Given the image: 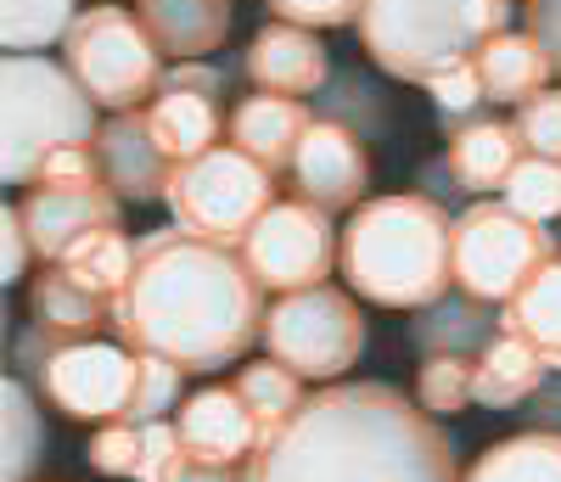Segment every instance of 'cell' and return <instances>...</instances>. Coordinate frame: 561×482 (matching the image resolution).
<instances>
[{"label": "cell", "mask_w": 561, "mask_h": 482, "mask_svg": "<svg viewBox=\"0 0 561 482\" xmlns=\"http://www.w3.org/2000/svg\"><path fill=\"white\" fill-rule=\"evenodd\" d=\"M96 163H102V180L118 191L124 203H158V197H169L174 158L158 147L147 107L113 113V118L102 124V135H96Z\"/></svg>", "instance_id": "cell-14"}, {"label": "cell", "mask_w": 561, "mask_h": 482, "mask_svg": "<svg viewBox=\"0 0 561 482\" xmlns=\"http://www.w3.org/2000/svg\"><path fill=\"white\" fill-rule=\"evenodd\" d=\"M28 320L51 343H84V336H96L113 320V298L73 280L62 264H39V275L28 286Z\"/></svg>", "instance_id": "cell-17"}, {"label": "cell", "mask_w": 561, "mask_h": 482, "mask_svg": "<svg viewBox=\"0 0 561 482\" xmlns=\"http://www.w3.org/2000/svg\"><path fill=\"white\" fill-rule=\"evenodd\" d=\"M39 455H45V426H39V415L28 404V388L12 376L7 381V466H0V477H7V482H28Z\"/></svg>", "instance_id": "cell-31"}, {"label": "cell", "mask_w": 561, "mask_h": 482, "mask_svg": "<svg viewBox=\"0 0 561 482\" xmlns=\"http://www.w3.org/2000/svg\"><path fill=\"white\" fill-rule=\"evenodd\" d=\"M325 45L314 28H298V23H264L248 45V79L270 95H309L325 84Z\"/></svg>", "instance_id": "cell-16"}, {"label": "cell", "mask_w": 561, "mask_h": 482, "mask_svg": "<svg viewBox=\"0 0 561 482\" xmlns=\"http://www.w3.org/2000/svg\"><path fill=\"white\" fill-rule=\"evenodd\" d=\"M174 225L208 236V241H248V230L275 208V169H264L259 158H248L242 147H208L197 158L174 163L169 197Z\"/></svg>", "instance_id": "cell-6"}, {"label": "cell", "mask_w": 561, "mask_h": 482, "mask_svg": "<svg viewBox=\"0 0 561 482\" xmlns=\"http://www.w3.org/2000/svg\"><path fill=\"white\" fill-rule=\"evenodd\" d=\"M248 482H460V466L438 415L399 388L337 381L248 460Z\"/></svg>", "instance_id": "cell-2"}, {"label": "cell", "mask_w": 561, "mask_h": 482, "mask_svg": "<svg viewBox=\"0 0 561 482\" xmlns=\"http://www.w3.org/2000/svg\"><path fill=\"white\" fill-rule=\"evenodd\" d=\"M337 269L377 309H433L455 286V225L421 191L370 197L343 230Z\"/></svg>", "instance_id": "cell-3"}, {"label": "cell", "mask_w": 561, "mask_h": 482, "mask_svg": "<svg viewBox=\"0 0 561 482\" xmlns=\"http://www.w3.org/2000/svg\"><path fill=\"white\" fill-rule=\"evenodd\" d=\"M62 269L84 286H96L102 298H118L129 286V269H135V241L124 230H96L62 259Z\"/></svg>", "instance_id": "cell-28"}, {"label": "cell", "mask_w": 561, "mask_h": 482, "mask_svg": "<svg viewBox=\"0 0 561 482\" xmlns=\"http://www.w3.org/2000/svg\"><path fill=\"white\" fill-rule=\"evenodd\" d=\"M230 388H237V393H242V404L253 410V421H259V432H264V444H270L275 432L287 426L304 404H309V399H304V376H298V370H287L280 359H253V365H242Z\"/></svg>", "instance_id": "cell-26"}, {"label": "cell", "mask_w": 561, "mask_h": 482, "mask_svg": "<svg viewBox=\"0 0 561 482\" xmlns=\"http://www.w3.org/2000/svg\"><path fill=\"white\" fill-rule=\"evenodd\" d=\"M511 28V0H365L359 45L404 84H438Z\"/></svg>", "instance_id": "cell-4"}, {"label": "cell", "mask_w": 561, "mask_h": 482, "mask_svg": "<svg viewBox=\"0 0 561 482\" xmlns=\"http://www.w3.org/2000/svg\"><path fill=\"white\" fill-rule=\"evenodd\" d=\"M505 331H517L528 348H539V359L550 370H561V253L505 303Z\"/></svg>", "instance_id": "cell-24"}, {"label": "cell", "mask_w": 561, "mask_h": 482, "mask_svg": "<svg viewBox=\"0 0 561 482\" xmlns=\"http://www.w3.org/2000/svg\"><path fill=\"white\" fill-rule=\"evenodd\" d=\"M135 18L158 39L163 57L197 62L230 34V0H135Z\"/></svg>", "instance_id": "cell-19"}, {"label": "cell", "mask_w": 561, "mask_h": 482, "mask_svg": "<svg viewBox=\"0 0 561 482\" xmlns=\"http://www.w3.org/2000/svg\"><path fill=\"white\" fill-rule=\"evenodd\" d=\"M163 482H248V466H219V460H197V455H180L174 471Z\"/></svg>", "instance_id": "cell-40"}, {"label": "cell", "mask_w": 561, "mask_h": 482, "mask_svg": "<svg viewBox=\"0 0 561 482\" xmlns=\"http://www.w3.org/2000/svg\"><path fill=\"white\" fill-rule=\"evenodd\" d=\"M427 90H433L438 118H444V129H449V124H460V118L478 113V102H483V73H478V62H466V68L444 73V79L427 84Z\"/></svg>", "instance_id": "cell-35"}, {"label": "cell", "mask_w": 561, "mask_h": 482, "mask_svg": "<svg viewBox=\"0 0 561 482\" xmlns=\"http://www.w3.org/2000/svg\"><path fill=\"white\" fill-rule=\"evenodd\" d=\"M90 466L102 477H135L140 471V426L135 421H102L90 432Z\"/></svg>", "instance_id": "cell-32"}, {"label": "cell", "mask_w": 561, "mask_h": 482, "mask_svg": "<svg viewBox=\"0 0 561 482\" xmlns=\"http://www.w3.org/2000/svg\"><path fill=\"white\" fill-rule=\"evenodd\" d=\"M158 39L140 28L135 12L118 7H90L62 39V62L84 84V95L107 113H135L147 95L163 90V62Z\"/></svg>", "instance_id": "cell-7"}, {"label": "cell", "mask_w": 561, "mask_h": 482, "mask_svg": "<svg viewBox=\"0 0 561 482\" xmlns=\"http://www.w3.org/2000/svg\"><path fill=\"white\" fill-rule=\"evenodd\" d=\"M140 359L129 343H57L34 370L39 393L73 421H129L135 388H140Z\"/></svg>", "instance_id": "cell-11"}, {"label": "cell", "mask_w": 561, "mask_h": 482, "mask_svg": "<svg viewBox=\"0 0 561 482\" xmlns=\"http://www.w3.org/2000/svg\"><path fill=\"white\" fill-rule=\"evenodd\" d=\"M460 482H561V432H523L478 455Z\"/></svg>", "instance_id": "cell-25"}, {"label": "cell", "mask_w": 561, "mask_h": 482, "mask_svg": "<svg viewBox=\"0 0 561 482\" xmlns=\"http://www.w3.org/2000/svg\"><path fill=\"white\" fill-rule=\"evenodd\" d=\"M180 455H185L180 426L174 421H147L140 426V471H135V482H163Z\"/></svg>", "instance_id": "cell-36"}, {"label": "cell", "mask_w": 561, "mask_h": 482, "mask_svg": "<svg viewBox=\"0 0 561 482\" xmlns=\"http://www.w3.org/2000/svg\"><path fill=\"white\" fill-rule=\"evenodd\" d=\"M152 118V135H158V147L185 163V158H197L208 147H219V95L214 90H192V84H163L158 90V102L147 107Z\"/></svg>", "instance_id": "cell-22"}, {"label": "cell", "mask_w": 561, "mask_h": 482, "mask_svg": "<svg viewBox=\"0 0 561 482\" xmlns=\"http://www.w3.org/2000/svg\"><path fill=\"white\" fill-rule=\"evenodd\" d=\"M96 102L68 73V62L12 57L0 62V180L34 185L45 158L62 147H96Z\"/></svg>", "instance_id": "cell-5"}, {"label": "cell", "mask_w": 561, "mask_h": 482, "mask_svg": "<svg viewBox=\"0 0 561 482\" xmlns=\"http://www.w3.org/2000/svg\"><path fill=\"white\" fill-rule=\"evenodd\" d=\"M365 0H270V12L280 23H298V28H343L359 23Z\"/></svg>", "instance_id": "cell-37"}, {"label": "cell", "mask_w": 561, "mask_h": 482, "mask_svg": "<svg viewBox=\"0 0 561 482\" xmlns=\"http://www.w3.org/2000/svg\"><path fill=\"white\" fill-rule=\"evenodd\" d=\"M556 253V236L505 203H472L455 219V286L472 303H511Z\"/></svg>", "instance_id": "cell-8"}, {"label": "cell", "mask_w": 561, "mask_h": 482, "mask_svg": "<svg viewBox=\"0 0 561 482\" xmlns=\"http://www.w3.org/2000/svg\"><path fill=\"white\" fill-rule=\"evenodd\" d=\"M365 314L359 298L343 286H304V292H280L264 309V348L287 370L309 381L348 376L365 354Z\"/></svg>", "instance_id": "cell-9"}, {"label": "cell", "mask_w": 561, "mask_h": 482, "mask_svg": "<svg viewBox=\"0 0 561 482\" xmlns=\"http://www.w3.org/2000/svg\"><path fill=\"white\" fill-rule=\"evenodd\" d=\"M545 359L539 348H528L517 331H494L489 343L478 348V404L489 410H511V404H523L528 393H539V381H545Z\"/></svg>", "instance_id": "cell-23"}, {"label": "cell", "mask_w": 561, "mask_h": 482, "mask_svg": "<svg viewBox=\"0 0 561 482\" xmlns=\"http://www.w3.org/2000/svg\"><path fill=\"white\" fill-rule=\"evenodd\" d=\"M415 404L427 415H460L466 404H478V359L427 354V365L415 370Z\"/></svg>", "instance_id": "cell-29"}, {"label": "cell", "mask_w": 561, "mask_h": 482, "mask_svg": "<svg viewBox=\"0 0 561 482\" xmlns=\"http://www.w3.org/2000/svg\"><path fill=\"white\" fill-rule=\"evenodd\" d=\"M500 203L517 208V214L534 219V225L556 219V214H561V163L528 152L517 169H511V180H505V191H500Z\"/></svg>", "instance_id": "cell-30"}, {"label": "cell", "mask_w": 561, "mask_h": 482, "mask_svg": "<svg viewBox=\"0 0 561 482\" xmlns=\"http://www.w3.org/2000/svg\"><path fill=\"white\" fill-rule=\"evenodd\" d=\"M18 208H23V225L34 241V259L62 264L84 236L118 230L124 197L107 180H39V185H28V197Z\"/></svg>", "instance_id": "cell-12"}, {"label": "cell", "mask_w": 561, "mask_h": 482, "mask_svg": "<svg viewBox=\"0 0 561 482\" xmlns=\"http://www.w3.org/2000/svg\"><path fill=\"white\" fill-rule=\"evenodd\" d=\"M343 236L332 230V214H320L304 197L275 203L242 241V264L253 269L259 286L270 292H304V286H325L337 269Z\"/></svg>", "instance_id": "cell-10"}, {"label": "cell", "mask_w": 561, "mask_h": 482, "mask_svg": "<svg viewBox=\"0 0 561 482\" xmlns=\"http://www.w3.org/2000/svg\"><path fill=\"white\" fill-rule=\"evenodd\" d=\"M0 241H7V264H0V269H7V280H23L34 241H28V225H23V208H18V203L0 214Z\"/></svg>", "instance_id": "cell-38"}, {"label": "cell", "mask_w": 561, "mask_h": 482, "mask_svg": "<svg viewBox=\"0 0 561 482\" xmlns=\"http://www.w3.org/2000/svg\"><path fill=\"white\" fill-rule=\"evenodd\" d=\"M528 34L545 45V57L561 73V0H534V7H528Z\"/></svg>", "instance_id": "cell-39"}, {"label": "cell", "mask_w": 561, "mask_h": 482, "mask_svg": "<svg viewBox=\"0 0 561 482\" xmlns=\"http://www.w3.org/2000/svg\"><path fill=\"white\" fill-rule=\"evenodd\" d=\"M113 331L135 354L180 370H225L264 336V298L225 241L169 225L135 241L129 286L113 298Z\"/></svg>", "instance_id": "cell-1"}, {"label": "cell", "mask_w": 561, "mask_h": 482, "mask_svg": "<svg viewBox=\"0 0 561 482\" xmlns=\"http://www.w3.org/2000/svg\"><path fill=\"white\" fill-rule=\"evenodd\" d=\"M174 399H180V365L147 354V359H140V388H135V410H129V421H135V426L163 421Z\"/></svg>", "instance_id": "cell-34"}, {"label": "cell", "mask_w": 561, "mask_h": 482, "mask_svg": "<svg viewBox=\"0 0 561 482\" xmlns=\"http://www.w3.org/2000/svg\"><path fill=\"white\" fill-rule=\"evenodd\" d=\"M73 23H79L73 0H0V45L12 57H34L45 45L68 39Z\"/></svg>", "instance_id": "cell-27"}, {"label": "cell", "mask_w": 561, "mask_h": 482, "mask_svg": "<svg viewBox=\"0 0 561 482\" xmlns=\"http://www.w3.org/2000/svg\"><path fill=\"white\" fill-rule=\"evenodd\" d=\"M478 73H483V95L494 107H528L534 95H545V79L556 73V62L545 57V45L534 34H500L478 51Z\"/></svg>", "instance_id": "cell-21"}, {"label": "cell", "mask_w": 561, "mask_h": 482, "mask_svg": "<svg viewBox=\"0 0 561 482\" xmlns=\"http://www.w3.org/2000/svg\"><path fill=\"white\" fill-rule=\"evenodd\" d=\"M370 185V158L365 140L348 135L343 124H309L304 147L293 158V191L304 203H314L320 214H354Z\"/></svg>", "instance_id": "cell-13"}, {"label": "cell", "mask_w": 561, "mask_h": 482, "mask_svg": "<svg viewBox=\"0 0 561 482\" xmlns=\"http://www.w3.org/2000/svg\"><path fill=\"white\" fill-rule=\"evenodd\" d=\"M528 158L517 124H500V118H478V124H460L449 135V174L466 191H505L511 169Z\"/></svg>", "instance_id": "cell-20"}, {"label": "cell", "mask_w": 561, "mask_h": 482, "mask_svg": "<svg viewBox=\"0 0 561 482\" xmlns=\"http://www.w3.org/2000/svg\"><path fill=\"white\" fill-rule=\"evenodd\" d=\"M517 135L534 158H556L561 163V90L534 95L528 107H517Z\"/></svg>", "instance_id": "cell-33"}, {"label": "cell", "mask_w": 561, "mask_h": 482, "mask_svg": "<svg viewBox=\"0 0 561 482\" xmlns=\"http://www.w3.org/2000/svg\"><path fill=\"white\" fill-rule=\"evenodd\" d=\"M107 7H113V0H107Z\"/></svg>", "instance_id": "cell-41"}, {"label": "cell", "mask_w": 561, "mask_h": 482, "mask_svg": "<svg viewBox=\"0 0 561 482\" xmlns=\"http://www.w3.org/2000/svg\"><path fill=\"white\" fill-rule=\"evenodd\" d=\"M180 444L197 460H219V466H242L264 449V432L253 421V410L242 404L237 388H203L180 404Z\"/></svg>", "instance_id": "cell-15"}, {"label": "cell", "mask_w": 561, "mask_h": 482, "mask_svg": "<svg viewBox=\"0 0 561 482\" xmlns=\"http://www.w3.org/2000/svg\"><path fill=\"white\" fill-rule=\"evenodd\" d=\"M309 113L298 107V95H270V90H253L248 102H237L230 113V147H242L248 158H259L264 169H293L304 135H309Z\"/></svg>", "instance_id": "cell-18"}]
</instances>
